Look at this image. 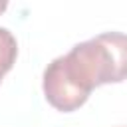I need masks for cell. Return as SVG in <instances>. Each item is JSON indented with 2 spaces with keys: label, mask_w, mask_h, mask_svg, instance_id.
Wrapping results in <instances>:
<instances>
[{
  "label": "cell",
  "mask_w": 127,
  "mask_h": 127,
  "mask_svg": "<svg viewBox=\"0 0 127 127\" xmlns=\"http://www.w3.org/2000/svg\"><path fill=\"white\" fill-rule=\"evenodd\" d=\"M67 54L93 87L127 79V34L103 32L75 44Z\"/></svg>",
  "instance_id": "1"
},
{
  "label": "cell",
  "mask_w": 127,
  "mask_h": 127,
  "mask_svg": "<svg viewBox=\"0 0 127 127\" xmlns=\"http://www.w3.org/2000/svg\"><path fill=\"white\" fill-rule=\"evenodd\" d=\"M42 89L48 103L64 113L79 109L93 91V87L81 77L77 67L71 64L67 54L54 58L46 65L42 75Z\"/></svg>",
  "instance_id": "2"
},
{
  "label": "cell",
  "mask_w": 127,
  "mask_h": 127,
  "mask_svg": "<svg viewBox=\"0 0 127 127\" xmlns=\"http://www.w3.org/2000/svg\"><path fill=\"white\" fill-rule=\"evenodd\" d=\"M16 56H18V42L14 34L8 28L0 26V69L8 73L16 62Z\"/></svg>",
  "instance_id": "3"
},
{
  "label": "cell",
  "mask_w": 127,
  "mask_h": 127,
  "mask_svg": "<svg viewBox=\"0 0 127 127\" xmlns=\"http://www.w3.org/2000/svg\"><path fill=\"white\" fill-rule=\"evenodd\" d=\"M6 6H8L6 2H0V12H4V10H6Z\"/></svg>",
  "instance_id": "4"
},
{
  "label": "cell",
  "mask_w": 127,
  "mask_h": 127,
  "mask_svg": "<svg viewBox=\"0 0 127 127\" xmlns=\"http://www.w3.org/2000/svg\"><path fill=\"white\" fill-rule=\"evenodd\" d=\"M4 73H6V71H2V69H0V81H2V77H4Z\"/></svg>",
  "instance_id": "5"
}]
</instances>
